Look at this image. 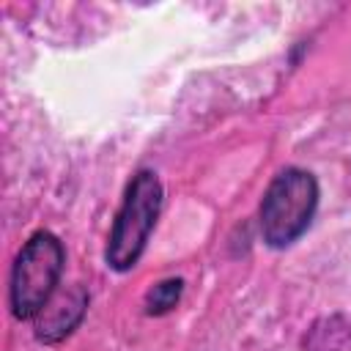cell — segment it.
Returning <instances> with one entry per match:
<instances>
[{
    "instance_id": "8992f818",
    "label": "cell",
    "mask_w": 351,
    "mask_h": 351,
    "mask_svg": "<svg viewBox=\"0 0 351 351\" xmlns=\"http://www.w3.org/2000/svg\"><path fill=\"white\" fill-rule=\"evenodd\" d=\"M181 288H184L181 280H165V282L154 285L145 293V313L148 315H165V313H170L178 304V299H181Z\"/></svg>"
},
{
    "instance_id": "5b68a950",
    "label": "cell",
    "mask_w": 351,
    "mask_h": 351,
    "mask_svg": "<svg viewBox=\"0 0 351 351\" xmlns=\"http://www.w3.org/2000/svg\"><path fill=\"white\" fill-rule=\"evenodd\" d=\"M307 351H351V329L340 318H326L313 326Z\"/></svg>"
},
{
    "instance_id": "277c9868",
    "label": "cell",
    "mask_w": 351,
    "mask_h": 351,
    "mask_svg": "<svg viewBox=\"0 0 351 351\" xmlns=\"http://www.w3.org/2000/svg\"><path fill=\"white\" fill-rule=\"evenodd\" d=\"M85 310V293L80 288L69 291V293H58L47 302V307L36 315V335L44 343H55L60 337H66L82 318Z\"/></svg>"
},
{
    "instance_id": "6da1fadb",
    "label": "cell",
    "mask_w": 351,
    "mask_h": 351,
    "mask_svg": "<svg viewBox=\"0 0 351 351\" xmlns=\"http://www.w3.org/2000/svg\"><path fill=\"white\" fill-rule=\"evenodd\" d=\"M318 206V184L307 170L288 167L269 184L261 200V233L269 247L293 244Z\"/></svg>"
},
{
    "instance_id": "7a4b0ae2",
    "label": "cell",
    "mask_w": 351,
    "mask_h": 351,
    "mask_svg": "<svg viewBox=\"0 0 351 351\" xmlns=\"http://www.w3.org/2000/svg\"><path fill=\"white\" fill-rule=\"evenodd\" d=\"M60 271H63V244L58 241V236L47 230L33 233L19 250L11 269V285H8L11 313L22 321L36 318L55 296Z\"/></svg>"
},
{
    "instance_id": "3957f363",
    "label": "cell",
    "mask_w": 351,
    "mask_h": 351,
    "mask_svg": "<svg viewBox=\"0 0 351 351\" xmlns=\"http://www.w3.org/2000/svg\"><path fill=\"white\" fill-rule=\"evenodd\" d=\"M159 208H162V184H159L156 173L140 170L132 178L123 206L115 217V225H112V233L107 241V252H104L107 266H112L115 271H129L140 261L145 241L156 225Z\"/></svg>"
}]
</instances>
